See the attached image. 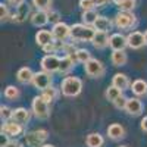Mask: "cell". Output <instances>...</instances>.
Instances as JSON below:
<instances>
[{"label": "cell", "instance_id": "cell-1", "mask_svg": "<svg viewBox=\"0 0 147 147\" xmlns=\"http://www.w3.org/2000/svg\"><path fill=\"white\" fill-rule=\"evenodd\" d=\"M96 35V30L91 25H85V24H75V25L71 27V38L74 41H93Z\"/></svg>", "mask_w": 147, "mask_h": 147}, {"label": "cell", "instance_id": "cell-2", "mask_svg": "<svg viewBox=\"0 0 147 147\" xmlns=\"http://www.w3.org/2000/svg\"><path fill=\"white\" fill-rule=\"evenodd\" d=\"M60 90H62V94L66 97H75L82 90V81L77 77H66L62 81Z\"/></svg>", "mask_w": 147, "mask_h": 147}, {"label": "cell", "instance_id": "cell-3", "mask_svg": "<svg viewBox=\"0 0 147 147\" xmlns=\"http://www.w3.org/2000/svg\"><path fill=\"white\" fill-rule=\"evenodd\" d=\"M137 18L132 12H119L115 16V25L119 30H129L136 25Z\"/></svg>", "mask_w": 147, "mask_h": 147}, {"label": "cell", "instance_id": "cell-4", "mask_svg": "<svg viewBox=\"0 0 147 147\" xmlns=\"http://www.w3.org/2000/svg\"><path fill=\"white\" fill-rule=\"evenodd\" d=\"M32 112L34 115L38 118V119H47L49 115H50V110H49V103L43 99L41 96H37L34 97L32 100Z\"/></svg>", "mask_w": 147, "mask_h": 147}, {"label": "cell", "instance_id": "cell-5", "mask_svg": "<svg viewBox=\"0 0 147 147\" xmlns=\"http://www.w3.org/2000/svg\"><path fill=\"white\" fill-rule=\"evenodd\" d=\"M84 69L85 74L91 78H100L103 74H105V65L97 59H90L87 63H84Z\"/></svg>", "mask_w": 147, "mask_h": 147}, {"label": "cell", "instance_id": "cell-6", "mask_svg": "<svg viewBox=\"0 0 147 147\" xmlns=\"http://www.w3.org/2000/svg\"><path fill=\"white\" fill-rule=\"evenodd\" d=\"M32 84H34L35 88H38L41 91L50 88L52 87V77H50V74L44 72V71L35 72L34 74V78H32Z\"/></svg>", "mask_w": 147, "mask_h": 147}, {"label": "cell", "instance_id": "cell-7", "mask_svg": "<svg viewBox=\"0 0 147 147\" xmlns=\"http://www.w3.org/2000/svg\"><path fill=\"white\" fill-rule=\"evenodd\" d=\"M47 138V131L46 129H37L32 132H28L25 136V141L30 147H41L43 143Z\"/></svg>", "mask_w": 147, "mask_h": 147}, {"label": "cell", "instance_id": "cell-8", "mask_svg": "<svg viewBox=\"0 0 147 147\" xmlns=\"http://www.w3.org/2000/svg\"><path fill=\"white\" fill-rule=\"evenodd\" d=\"M59 65H60V59L56 55H46L41 59V68L44 72L53 74L59 71Z\"/></svg>", "mask_w": 147, "mask_h": 147}, {"label": "cell", "instance_id": "cell-9", "mask_svg": "<svg viewBox=\"0 0 147 147\" xmlns=\"http://www.w3.org/2000/svg\"><path fill=\"white\" fill-rule=\"evenodd\" d=\"M52 32H53V37H55L56 41H63L71 35V27L60 21V22H57V24L53 25Z\"/></svg>", "mask_w": 147, "mask_h": 147}, {"label": "cell", "instance_id": "cell-10", "mask_svg": "<svg viewBox=\"0 0 147 147\" xmlns=\"http://www.w3.org/2000/svg\"><path fill=\"white\" fill-rule=\"evenodd\" d=\"M127 40H128V47L137 50V49H141L146 44V37L143 32L140 31H132L127 35Z\"/></svg>", "mask_w": 147, "mask_h": 147}, {"label": "cell", "instance_id": "cell-11", "mask_svg": "<svg viewBox=\"0 0 147 147\" xmlns=\"http://www.w3.org/2000/svg\"><path fill=\"white\" fill-rule=\"evenodd\" d=\"M22 132H24L22 125L18 124V122H15V121H12V122L6 121L3 124V127H2V134H6L7 137H18Z\"/></svg>", "mask_w": 147, "mask_h": 147}, {"label": "cell", "instance_id": "cell-12", "mask_svg": "<svg viewBox=\"0 0 147 147\" xmlns=\"http://www.w3.org/2000/svg\"><path fill=\"white\" fill-rule=\"evenodd\" d=\"M109 46L112 50H125V47L128 46V40L125 35L122 34H112L110 35V40H109Z\"/></svg>", "mask_w": 147, "mask_h": 147}, {"label": "cell", "instance_id": "cell-13", "mask_svg": "<svg viewBox=\"0 0 147 147\" xmlns=\"http://www.w3.org/2000/svg\"><path fill=\"white\" fill-rule=\"evenodd\" d=\"M125 110L129 115H132V116L141 115V112H143V103H141V100L138 99V97H131V99H128Z\"/></svg>", "mask_w": 147, "mask_h": 147}, {"label": "cell", "instance_id": "cell-14", "mask_svg": "<svg viewBox=\"0 0 147 147\" xmlns=\"http://www.w3.org/2000/svg\"><path fill=\"white\" fill-rule=\"evenodd\" d=\"M35 41L38 46L44 47L46 44H50L55 41V37H53V32L49 31V30H40L38 32L35 34Z\"/></svg>", "mask_w": 147, "mask_h": 147}, {"label": "cell", "instance_id": "cell-15", "mask_svg": "<svg viewBox=\"0 0 147 147\" xmlns=\"http://www.w3.org/2000/svg\"><path fill=\"white\" fill-rule=\"evenodd\" d=\"M50 21H49V12L47 10H37L31 16V24L35 27H44Z\"/></svg>", "mask_w": 147, "mask_h": 147}, {"label": "cell", "instance_id": "cell-16", "mask_svg": "<svg viewBox=\"0 0 147 147\" xmlns=\"http://www.w3.org/2000/svg\"><path fill=\"white\" fill-rule=\"evenodd\" d=\"M109 40L110 37L107 35V32H102V31H96V35L93 38V46L96 49H105L106 46H109Z\"/></svg>", "mask_w": 147, "mask_h": 147}, {"label": "cell", "instance_id": "cell-17", "mask_svg": "<svg viewBox=\"0 0 147 147\" xmlns=\"http://www.w3.org/2000/svg\"><path fill=\"white\" fill-rule=\"evenodd\" d=\"M12 119H13L15 122H18V124L24 125V124H27V122L30 121V112L25 107H18V109L13 110Z\"/></svg>", "mask_w": 147, "mask_h": 147}, {"label": "cell", "instance_id": "cell-18", "mask_svg": "<svg viewBox=\"0 0 147 147\" xmlns=\"http://www.w3.org/2000/svg\"><path fill=\"white\" fill-rule=\"evenodd\" d=\"M107 136L112 140H121V138L125 137V129L119 124H112L107 128Z\"/></svg>", "mask_w": 147, "mask_h": 147}, {"label": "cell", "instance_id": "cell-19", "mask_svg": "<svg viewBox=\"0 0 147 147\" xmlns=\"http://www.w3.org/2000/svg\"><path fill=\"white\" fill-rule=\"evenodd\" d=\"M16 78L21 84H28V82H32V78H34V72L31 71V68L28 66H24L18 71L16 74Z\"/></svg>", "mask_w": 147, "mask_h": 147}, {"label": "cell", "instance_id": "cell-20", "mask_svg": "<svg viewBox=\"0 0 147 147\" xmlns=\"http://www.w3.org/2000/svg\"><path fill=\"white\" fill-rule=\"evenodd\" d=\"M94 30L96 31H102V32H109V30L112 28V22H110V19L109 18H106V16H100L99 15V18L96 19V22H94Z\"/></svg>", "mask_w": 147, "mask_h": 147}, {"label": "cell", "instance_id": "cell-21", "mask_svg": "<svg viewBox=\"0 0 147 147\" xmlns=\"http://www.w3.org/2000/svg\"><path fill=\"white\" fill-rule=\"evenodd\" d=\"M112 85H115V87H118L124 91L129 87V80L125 74H115L112 78Z\"/></svg>", "mask_w": 147, "mask_h": 147}, {"label": "cell", "instance_id": "cell-22", "mask_svg": "<svg viewBox=\"0 0 147 147\" xmlns=\"http://www.w3.org/2000/svg\"><path fill=\"white\" fill-rule=\"evenodd\" d=\"M85 144H87V147H102L105 144V138L99 132H91L85 138Z\"/></svg>", "mask_w": 147, "mask_h": 147}, {"label": "cell", "instance_id": "cell-23", "mask_svg": "<svg viewBox=\"0 0 147 147\" xmlns=\"http://www.w3.org/2000/svg\"><path fill=\"white\" fill-rule=\"evenodd\" d=\"M131 90L137 97H143L147 94V82L144 80H136L131 85Z\"/></svg>", "mask_w": 147, "mask_h": 147}, {"label": "cell", "instance_id": "cell-24", "mask_svg": "<svg viewBox=\"0 0 147 147\" xmlns=\"http://www.w3.org/2000/svg\"><path fill=\"white\" fill-rule=\"evenodd\" d=\"M110 60H112V63L115 66H124L127 63V53L125 50H113L112 52V56H110Z\"/></svg>", "mask_w": 147, "mask_h": 147}, {"label": "cell", "instance_id": "cell-25", "mask_svg": "<svg viewBox=\"0 0 147 147\" xmlns=\"http://www.w3.org/2000/svg\"><path fill=\"white\" fill-rule=\"evenodd\" d=\"M28 13H30V6L24 2L22 5H19L18 7H16V12H15V18H13V21L15 22H24L27 19V16H28Z\"/></svg>", "mask_w": 147, "mask_h": 147}, {"label": "cell", "instance_id": "cell-26", "mask_svg": "<svg viewBox=\"0 0 147 147\" xmlns=\"http://www.w3.org/2000/svg\"><path fill=\"white\" fill-rule=\"evenodd\" d=\"M74 68V60L72 56H65L60 59V65H59V72L60 74H68Z\"/></svg>", "mask_w": 147, "mask_h": 147}, {"label": "cell", "instance_id": "cell-27", "mask_svg": "<svg viewBox=\"0 0 147 147\" xmlns=\"http://www.w3.org/2000/svg\"><path fill=\"white\" fill-rule=\"evenodd\" d=\"M82 22L85 24V25H94V22H96V19L99 18V15H97V12L93 9V10H84L82 12Z\"/></svg>", "mask_w": 147, "mask_h": 147}, {"label": "cell", "instance_id": "cell-28", "mask_svg": "<svg viewBox=\"0 0 147 147\" xmlns=\"http://www.w3.org/2000/svg\"><path fill=\"white\" fill-rule=\"evenodd\" d=\"M119 96H122V90H121V88L115 87V85H110V87H107V90H106V99H107L109 102L113 103Z\"/></svg>", "mask_w": 147, "mask_h": 147}, {"label": "cell", "instance_id": "cell-29", "mask_svg": "<svg viewBox=\"0 0 147 147\" xmlns=\"http://www.w3.org/2000/svg\"><path fill=\"white\" fill-rule=\"evenodd\" d=\"M5 97L9 100H16L19 97V88L15 85H7L5 88Z\"/></svg>", "mask_w": 147, "mask_h": 147}, {"label": "cell", "instance_id": "cell-30", "mask_svg": "<svg viewBox=\"0 0 147 147\" xmlns=\"http://www.w3.org/2000/svg\"><path fill=\"white\" fill-rule=\"evenodd\" d=\"M75 57H77L78 62H81V63H87L88 60L91 59V55H90L88 50H85V49H78L77 53H75Z\"/></svg>", "mask_w": 147, "mask_h": 147}, {"label": "cell", "instance_id": "cell-31", "mask_svg": "<svg viewBox=\"0 0 147 147\" xmlns=\"http://www.w3.org/2000/svg\"><path fill=\"white\" fill-rule=\"evenodd\" d=\"M41 97H43L47 103H52L53 100H56V97H57V90L53 88V87H50V88H47V90L43 91Z\"/></svg>", "mask_w": 147, "mask_h": 147}, {"label": "cell", "instance_id": "cell-32", "mask_svg": "<svg viewBox=\"0 0 147 147\" xmlns=\"http://www.w3.org/2000/svg\"><path fill=\"white\" fill-rule=\"evenodd\" d=\"M136 0H124L118 7H119V10L121 12H132L134 10V7H136Z\"/></svg>", "mask_w": 147, "mask_h": 147}, {"label": "cell", "instance_id": "cell-33", "mask_svg": "<svg viewBox=\"0 0 147 147\" xmlns=\"http://www.w3.org/2000/svg\"><path fill=\"white\" fill-rule=\"evenodd\" d=\"M32 5L37 7V10H49L52 0H32Z\"/></svg>", "mask_w": 147, "mask_h": 147}, {"label": "cell", "instance_id": "cell-34", "mask_svg": "<svg viewBox=\"0 0 147 147\" xmlns=\"http://www.w3.org/2000/svg\"><path fill=\"white\" fill-rule=\"evenodd\" d=\"M12 115H13V110H10L7 106H0V116L3 121L12 119Z\"/></svg>", "mask_w": 147, "mask_h": 147}, {"label": "cell", "instance_id": "cell-35", "mask_svg": "<svg viewBox=\"0 0 147 147\" xmlns=\"http://www.w3.org/2000/svg\"><path fill=\"white\" fill-rule=\"evenodd\" d=\"M127 103H128V99L122 94V96H119L118 99L113 102V105H115V107H118V109H125L127 107Z\"/></svg>", "mask_w": 147, "mask_h": 147}, {"label": "cell", "instance_id": "cell-36", "mask_svg": "<svg viewBox=\"0 0 147 147\" xmlns=\"http://www.w3.org/2000/svg\"><path fill=\"white\" fill-rule=\"evenodd\" d=\"M80 6L82 10H93L96 7L93 0H80Z\"/></svg>", "mask_w": 147, "mask_h": 147}, {"label": "cell", "instance_id": "cell-37", "mask_svg": "<svg viewBox=\"0 0 147 147\" xmlns=\"http://www.w3.org/2000/svg\"><path fill=\"white\" fill-rule=\"evenodd\" d=\"M43 50H44V53H49V55H53V53H56L59 49H57V44H56V41H53V43H50V44H46L44 47H43Z\"/></svg>", "mask_w": 147, "mask_h": 147}, {"label": "cell", "instance_id": "cell-38", "mask_svg": "<svg viewBox=\"0 0 147 147\" xmlns=\"http://www.w3.org/2000/svg\"><path fill=\"white\" fill-rule=\"evenodd\" d=\"M49 21L55 22V24L60 22V13L56 12V10H49Z\"/></svg>", "mask_w": 147, "mask_h": 147}, {"label": "cell", "instance_id": "cell-39", "mask_svg": "<svg viewBox=\"0 0 147 147\" xmlns=\"http://www.w3.org/2000/svg\"><path fill=\"white\" fill-rule=\"evenodd\" d=\"M0 16H2V21H6L9 18V10L5 3H0Z\"/></svg>", "mask_w": 147, "mask_h": 147}, {"label": "cell", "instance_id": "cell-40", "mask_svg": "<svg viewBox=\"0 0 147 147\" xmlns=\"http://www.w3.org/2000/svg\"><path fill=\"white\" fill-rule=\"evenodd\" d=\"M63 50H65L66 56H72V55H75V53H77V49L74 47V44H65Z\"/></svg>", "mask_w": 147, "mask_h": 147}, {"label": "cell", "instance_id": "cell-41", "mask_svg": "<svg viewBox=\"0 0 147 147\" xmlns=\"http://www.w3.org/2000/svg\"><path fill=\"white\" fill-rule=\"evenodd\" d=\"M3 147H22V146H21L16 140H10V141H7Z\"/></svg>", "mask_w": 147, "mask_h": 147}, {"label": "cell", "instance_id": "cell-42", "mask_svg": "<svg viewBox=\"0 0 147 147\" xmlns=\"http://www.w3.org/2000/svg\"><path fill=\"white\" fill-rule=\"evenodd\" d=\"M9 3H10V5H13V6H16V7H18L19 5H22V3H24V0H9Z\"/></svg>", "mask_w": 147, "mask_h": 147}, {"label": "cell", "instance_id": "cell-43", "mask_svg": "<svg viewBox=\"0 0 147 147\" xmlns=\"http://www.w3.org/2000/svg\"><path fill=\"white\" fill-rule=\"evenodd\" d=\"M141 129L143 131H147V116L143 118V121H141Z\"/></svg>", "mask_w": 147, "mask_h": 147}, {"label": "cell", "instance_id": "cell-44", "mask_svg": "<svg viewBox=\"0 0 147 147\" xmlns=\"http://www.w3.org/2000/svg\"><path fill=\"white\" fill-rule=\"evenodd\" d=\"M93 2H94L96 6H103V5L107 2V0H93Z\"/></svg>", "mask_w": 147, "mask_h": 147}, {"label": "cell", "instance_id": "cell-45", "mask_svg": "<svg viewBox=\"0 0 147 147\" xmlns=\"http://www.w3.org/2000/svg\"><path fill=\"white\" fill-rule=\"evenodd\" d=\"M122 2H124V0H113V3H115L116 6H119V5H121Z\"/></svg>", "mask_w": 147, "mask_h": 147}, {"label": "cell", "instance_id": "cell-46", "mask_svg": "<svg viewBox=\"0 0 147 147\" xmlns=\"http://www.w3.org/2000/svg\"><path fill=\"white\" fill-rule=\"evenodd\" d=\"M41 147H55V146H53V144H43Z\"/></svg>", "mask_w": 147, "mask_h": 147}, {"label": "cell", "instance_id": "cell-47", "mask_svg": "<svg viewBox=\"0 0 147 147\" xmlns=\"http://www.w3.org/2000/svg\"><path fill=\"white\" fill-rule=\"evenodd\" d=\"M144 37H146V44H147V31L144 32Z\"/></svg>", "mask_w": 147, "mask_h": 147}, {"label": "cell", "instance_id": "cell-48", "mask_svg": "<svg viewBox=\"0 0 147 147\" xmlns=\"http://www.w3.org/2000/svg\"><path fill=\"white\" fill-rule=\"evenodd\" d=\"M119 147H128V146H119Z\"/></svg>", "mask_w": 147, "mask_h": 147}, {"label": "cell", "instance_id": "cell-49", "mask_svg": "<svg viewBox=\"0 0 147 147\" xmlns=\"http://www.w3.org/2000/svg\"><path fill=\"white\" fill-rule=\"evenodd\" d=\"M107 2H109V0H107Z\"/></svg>", "mask_w": 147, "mask_h": 147}]
</instances>
